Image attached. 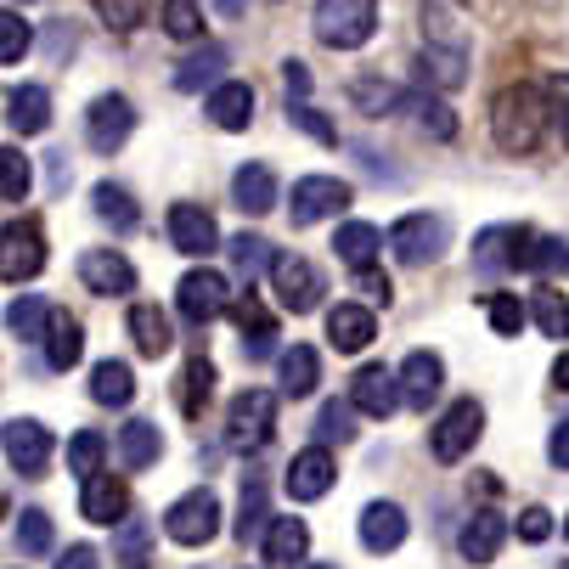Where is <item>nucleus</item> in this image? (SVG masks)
I'll use <instances>...</instances> for the list:
<instances>
[{
  "label": "nucleus",
  "mask_w": 569,
  "mask_h": 569,
  "mask_svg": "<svg viewBox=\"0 0 569 569\" xmlns=\"http://www.w3.org/2000/svg\"><path fill=\"white\" fill-rule=\"evenodd\" d=\"M231 198H237V209L242 214H271L277 209V170L271 164H242L237 176H231Z\"/></svg>",
  "instance_id": "obj_23"
},
{
  "label": "nucleus",
  "mask_w": 569,
  "mask_h": 569,
  "mask_svg": "<svg viewBox=\"0 0 569 569\" xmlns=\"http://www.w3.org/2000/svg\"><path fill=\"white\" fill-rule=\"evenodd\" d=\"M333 479H339L333 451H328V446H310V451H299V457L288 462V497H293V502H321V497L333 491Z\"/></svg>",
  "instance_id": "obj_15"
},
{
  "label": "nucleus",
  "mask_w": 569,
  "mask_h": 569,
  "mask_svg": "<svg viewBox=\"0 0 569 569\" xmlns=\"http://www.w3.org/2000/svg\"><path fill=\"white\" fill-rule=\"evenodd\" d=\"M130 339H136V350L141 356H170V345H176V333H170V316L158 310V305H130Z\"/></svg>",
  "instance_id": "obj_30"
},
{
  "label": "nucleus",
  "mask_w": 569,
  "mask_h": 569,
  "mask_svg": "<svg viewBox=\"0 0 569 569\" xmlns=\"http://www.w3.org/2000/svg\"><path fill=\"white\" fill-rule=\"evenodd\" d=\"M164 530H170V541H181V547L214 541V530H220V497L209 491V485H203V491H187L181 502H170Z\"/></svg>",
  "instance_id": "obj_8"
},
{
  "label": "nucleus",
  "mask_w": 569,
  "mask_h": 569,
  "mask_svg": "<svg viewBox=\"0 0 569 569\" xmlns=\"http://www.w3.org/2000/svg\"><path fill=\"white\" fill-rule=\"evenodd\" d=\"M310 29L328 51H361L378 29V0H316Z\"/></svg>",
  "instance_id": "obj_3"
},
{
  "label": "nucleus",
  "mask_w": 569,
  "mask_h": 569,
  "mask_svg": "<svg viewBox=\"0 0 569 569\" xmlns=\"http://www.w3.org/2000/svg\"><path fill=\"white\" fill-rule=\"evenodd\" d=\"M226 62H231V51L226 46H214V40H203L181 68H176V91H214V86H226V79H214V73H226Z\"/></svg>",
  "instance_id": "obj_29"
},
{
  "label": "nucleus",
  "mask_w": 569,
  "mask_h": 569,
  "mask_svg": "<svg viewBox=\"0 0 569 569\" xmlns=\"http://www.w3.org/2000/svg\"><path fill=\"white\" fill-rule=\"evenodd\" d=\"M378 339V316L367 310V305H333V316H328V345L339 350V356H361L367 345Z\"/></svg>",
  "instance_id": "obj_19"
},
{
  "label": "nucleus",
  "mask_w": 569,
  "mask_h": 569,
  "mask_svg": "<svg viewBox=\"0 0 569 569\" xmlns=\"http://www.w3.org/2000/svg\"><path fill=\"white\" fill-rule=\"evenodd\" d=\"M406 108H418V119L429 124V136H440V141H451V136H457V113H451L446 102H435V97H412Z\"/></svg>",
  "instance_id": "obj_51"
},
{
  "label": "nucleus",
  "mask_w": 569,
  "mask_h": 569,
  "mask_svg": "<svg viewBox=\"0 0 569 569\" xmlns=\"http://www.w3.org/2000/svg\"><path fill=\"white\" fill-rule=\"evenodd\" d=\"M113 446H119V462L130 473H141V468H152L158 457H164V435H158V423H147V418H130Z\"/></svg>",
  "instance_id": "obj_28"
},
{
  "label": "nucleus",
  "mask_w": 569,
  "mask_h": 569,
  "mask_svg": "<svg viewBox=\"0 0 569 569\" xmlns=\"http://www.w3.org/2000/svg\"><path fill=\"white\" fill-rule=\"evenodd\" d=\"M563 536H569V513H563Z\"/></svg>",
  "instance_id": "obj_64"
},
{
  "label": "nucleus",
  "mask_w": 569,
  "mask_h": 569,
  "mask_svg": "<svg viewBox=\"0 0 569 569\" xmlns=\"http://www.w3.org/2000/svg\"><path fill=\"white\" fill-rule=\"evenodd\" d=\"M406 530L412 525H406V513L395 502H367L361 508V547L367 552H395L406 541Z\"/></svg>",
  "instance_id": "obj_27"
},
{
  "label": "nucleus",
  "mask_w": 569,
  "mask_h": 569,
  "mask_svg": "<svg viewBox=\"0 0 569 569\" xmlns=\"http://www.w3.org/2000/svg\"><path fill=\"white\" fill-rule=\"evenodd\" d=\"M7 124H12L18 136H40V130L51 124V91H46V86H18V91L7 97Z\"/></svg>",
  "instance_id": "obj_31"
},
{
  "label": "nucleus",
  "mask_w": 569,
  "mask_h": 569,
  "mask_svg": "<svg viewBox=\"0 0 569 569\" xmlns=\"http://www.w3.org/2000/svg\"><path fill=\"white\" fill-rule=\"evenodd\" d=\"M513 530H519V541H530V547H536V541H547V536H552V513H547V508H525V513L513 519Z\"/></svg>",
  "instance_id": "obj_53"
},
{
  "label": "nucleus",
  "mask_w": 569,
  "mask_h": 569,
  "mask_svg": "<svg viewBox=\"0 0 569 569\" xmlns=\"http://www.w3.org/2000/svg\"><path fill=\"white\" fill-rule=\"evenodd\" d=\"M29 187H34V170H29V158L18 152V147H7L0 152V198H7L12 209L29 198Z\"/></svg>",
  "instance_id": "obj_45"
},
{
  "label": "nucleus",
  "mask_w": 569,
  "mask_h": 569,
  "mask_svg": "<svg viewBox=\"0 0 569 569\" xmlns=\"http://www.w3.org/2000/svg\"><path fill=\"white\" fill-rule=\"evenodd\" d=\"M271 260H277V249H271L266 237H237V242H231V266H237L242 288H249L260 271H271Z\"/></svg>",
  "instance_id": "obj_43"
},
{
  "label": "nucleus",
  "mask_w": 569,
  "mask_h": 569,
  "mask_svg": "<svg viewBox=\"0 0 569 569\" xmlns=\"http://www.w3.org/2000/svg\"><path fill=\"white\" fill-rule=\"evenodd\" d=\"M158 18H164L170 40H198L203 34V7H198V0H164V12H158Z\"/></svg>",
  "instance_id": "obj_46"
},
{
  "label": "nucleus",
  "mask_w": 569,
  "mask_h": 569,
  "mask_svg": "<svg viewBox=\"0 0 569 569\" xmlns=\"http://www.w3.org/2000/svg\"><path fill=\"white\" fill-rule=\"evenodd\" d=\"M97 12H102L108 29L130 34V29H141V18H147V0H97Z\"/></svg>",
  "instance_id": "obj_50"
},
{
  "label": "nucleus",
  "mask_w": 569,
  "mask_h": 569,
  "mask_svg": "<svg viewBox=\"0 0 569 569\" xmlns=\"http://www.w3.org/2000/svg\"><path fill=\"white\" fill-rule=\"evenodd\" d=\"M356 282H361V293H367V299H378V305H389V293H395V288H389V277H383L378 266H372V271H361Z\"/></svg>",
  "instance_id": "obj_56"
},
{
  "label": "nucleus",
  "mask_w": 569,
  "mask_h": 569,
  "mask_svg": "<svg viewBox=\"0 0 569 569\" xmlns=\"http://www.w3.org/2000/svg\"><path fill=\"white\" fill-rule=\"evenodd\" d=\"M350 429H356V406L350 400H328V406H321V418H316L321 440H350Z\"/></svg>",
  "instance_id": "obj_49"
},
{
  "label": "nucleus",
  "mask_w": 569,
  "mask_h": 569,
  "mask_svg": "<svg viewBox=\"0 0 569 569\" xmlns=\"http://www.w3.org/2000/svg\"><path fill=\"white\" fill-rule=\"evenodd\" d=\"M79 513H86L91 525H119L130 513V485L113 479V473H97L79 485Z\"/></svg>",
  "instance_id": "obj_18"
},
{
  "label": "nucleus",
  "mask_w": 569,
  "mask_h": 569,
  "mask_svg": "<svg viewBox=\"0 0 569 569\" xmlns=\"http://www.w3.org/2000/svg\"><path fill=\"white\" fill-rule=\"evenodd\" d=\"M237 333H242V345H249V356H254V361H266V356H271V345H277V321H271V316H260L249 299H242V305H237Z\"/></svg>",
  "instance_id": "obj_41"
},
{
  "label": "nucleus",
  "mask_w": 569,
  "mask_h": 569,
  "mask_svg": "<svg viewBox=\"0 0 569 569\" xmlns=\"http://www.w3.org/2000/svg\"><path fill=\"white\" fill-rule=\"evenodd\" d=\"M389 249H395L406 266H435V260L451 249V226H446L440 214H406V220H395V231H389Z\"/></svg>",
  "instance_id": "obj_7"
},
{
  "label": "nucleus",
  "mask_w": 569,
  "mask_h": 569,
  "mask_svg": "<svg viewBox=\"0 0 569 569\" xmlns=\"http://www.w3.org/2000/svg\"><path fill=\"white\" fill-rule=\"evenodd\" d=\"M552 119L563 124V141H569V73L552 79Z\"/></svg>",
  "instance_id": "obj_55"
},
{
  "label": "nucleus",
  "mask_w": 569,
  "mask_h": 569,
  "mask_svg": "<svg viewBox=\"0 0 569 569\" xmlns=\"http://www.w3.org/2000/svg\"><path fill=\"white\" fill-rule=\"evenodd\" d=\"M485 316H491V333L519 339L525 316H530V299H513V293H485Z\"/></svg>",
  "instance_id": "obj_44"
},
{
  "label": "nucleus",
  "mask_w": 569,
  "mask_h": 569,
  "mask_svg": "<svg viewBox=\"0 0 569 569\" xmlns=\"http://www.w3.org/2000/svg\"><path fill=\"white\" fill-rule=\"evenodd\" d=\"M79 282L102 299H124V293H136V266L113 249H91V254H79Z\"/></svg>",
  "instance_id": "obj_16"
},
{
  "label": "nucleus",
  "mask_w": 569,
  "mask_h": 569,
  "mask_svg": "<svg viewBox=\"0 0 569 569\" xmlns=\"http://www.w3.org/2000/svg\"><path fill=\"white\" fill-rule=\"evenodd\" d=\"M350 97H356V108L361 113H389V108H406V102H412V97H406V91H395V86H372V79H361V86H350Z\"/></svg>",
  "instance_id": "obj_48"
},
{
  "label": "nucleus",
  "mask_w": 569,
  "mask_h": 569,
  "mask_svg": "<svg viewBox=\"0 0 569 569\" xmlns=\"http://www.w3.org/2000/svg\"><path fill=\"white\" fill-rule=\"evenodd\" d=\"M29 51H34V29H29V18L18 7H7V12H0V62L18 68Z\"/></svg>",
  "instance_id": "obj_42"
},
{
  "label": "nucleus",
  "mask_w": 569,
  "mask_h": 569,
  "mask_svg": "<svg viewBox=\"0 0 569 569\" xmlns=\"http://www.w3.org/2000/svg\"><path fill=\"white\" fill-rule=\"evenodd\" d=\"M446 389V361L435 350H412L400 361V400L412 406V412H429Z\"/></svg>",
  "instance_id": "obj_13"
},
{
  "label": "nucleus",
  "mask_w": 569,
  "mask_h": 569,
  "mask_svg": "<svg viewBox=\"0 0 569 569\" xmlns=\"http://www.w3.org/2000/svg\"><path fill=\"white\" fill-rule=\"evenodd\" d=\"M113 558H119V569H152V525H147V519L119 525V536H113Z\"/></svg>",
  "instance_id": "obj_36"
},
{
  "label": "nucleus",
  "mask_w": 569,
  "mask_h": 569,
  "mask_svg": "<svg viewBox=\"0 0 569 569\" xmlns=\"http://www.w3.org/2000/svg\"><path fill=\"white\" fill-rule=\"evenodd\" d=\"M91 400L97 406H130L136 400V372L124 361H97L91 367Z\"/></svg>",
  "instance_id": "obj_33"
},
{
  "label": "nucleus",
  "mask_w": 569,
  "mask_h": 569,
  "mask_svg": "<svg viewBox=\"0 0 569 569\" xmlns=\"http://www.w3.org/2000/svg\"><path fill=\"white\" fill-rule=\"evenodd\" d=\"M7 7H29V0H7Z\"/></svg>",
  "instance_id": "obj_62"
},
{
  "label": "nucleus",
  "mask_w": 569,
  "mask_h": 569,
  "mask_svg": "<svg viewBox=\"0 0 569 569\" xmlns=\"http://www.w3.org/2000/svg\"><path fill=\"white\" fill-rule=\"evenodd\" d=\"M102 462H108V435L79 429V435L68 440V468H73V479H79V485L97 479V473H102Z\"/></svg>",
  "instance_id": "obj_38"
},
{
  "label": "nucleus",
  "mask_w": 569,
  "mask_h": 569,
  "mask_svg": "<svg viewBox=\"0 0 569 569\" xmlns=\"http://www.w3.org/2000/svg\"><path fill=\"white\" fill-rule=\"evenodd\" d=\"M310 569H339V563H310Z\"/></svg>",
  "instance_id": "obj_61"
},
{
  "label": "nucleus",
  "mask_w": 569,
  "mask_h": 569,
  "mask_svg": "<svg viewBox=\"0 0 569 569\" xmlns=\"http://www.w3.org/2000/svg\"><path fill=\"white\" fill-rule=\"evenodd\" d=\"M79 356H86V333H79V321L68 310L51 316V333H46V367L51 372H73Z\"/></svg>",
  "instance_id": "obj_32"
},
{
  "label": "nucleus",
  "mask_w": 569,
  "mask_h": 569,
  "mask_svg": "<svg viewBox=\"0 0 569 569\" xmlns=\"http://www.w3.org/2000/svg\"><path fill=\"white\" fill-rule=\"evenodd\" d=\"M288 119H293V124H299L305 136H316V141H328V147L339 141V130H333L328 119H321L316 108H305V102H288Z\"/></svg>",
  "instance_id": "obj_52"
},
{
  "label": "nucleus",
  "mask_w": 569,
  "mask_h": 569,
  "mask_svg": "<svg viewBox=\"0 0 569 569\" xmlns=\"http://www.w3.org/2000/svg\"><path fill=\"white\" fill-rule=\"evenodd\" d=\"M530 316H536V328L547 339H569V299L558 288H536L530 293Z\"/></svg>",
  "instance_id": "obj_40"
},
{
  "label": "nucleus",
  "mask_w": 569,
  "mask_h": 569,
  "mask_svg": "<svg viewBox=\"0 0 569 569\" xmlns=\"http://www.w3.org/2000/svg\"><path fill=\"white\" fill-rule=\"evenodd\" d=\"M214 7H220L226 18H242V12H249V0H214Z\"/></svg>",
  "instance_id": "obj_60"
},
{
  "label": "nucleus",
  "mask_w": 569,
  "mask_h": 569,
  "mask_svg": "<svg viewBox=\"0 0 569 569\" xmlns=\"http://www.w3.org/2000/svg\"><path fill=\"white\" fill-rule=\"evenodd\" d=\"M479 435H485V406L462 395V400H451L446 412L435 418L429 451H435V462H462V457L479 446Z\"/></svg>",
  "instance_id": "obj_4"
},
{
  "label": "nucleus",
  "mask_w": 569,
  "mask_h": 569,
  "mask_svg": "<svg viewBox=\"0 0 569 569\" xmlns=\"http://www.w3.org/2000/svg\"><path fill=\"white\" fill-rule=\"evenodd\" d=\"M260 552H266L271 569H293V563H305V552H310V525L277 513V519L266 525V536H260Z\"/></svg>",
  "instance_id": "obj_21"
},
{
  "label": "nucleus",
  "mask_w": 569,
  "mask_h": 569,
  "mask_svg": "<svg viewBox=\"0 0 569 569\" xmlns=\"http://www.w3.org/2000/svg\"><path fill=\"white\" fill-rule=\"evenodd\" d=\"M170 242H176L181 254L203 260V254H214L220 226H214V214H209L203 203H176V209H170Z\"/></svg>",
  "instance_id": "obj_17"
},
{
  "label": "nucleus",
  "mask_w": 569,
  "mask_h": 569,
  "mask_svg": "<svg viewBox=\"0 0 569 569\" xmlns=\"http://www.w3.org/2000/svg\"><path fill=\"white\" fill-rule=\"evenodd\" d=\"M12 536H18V552H23V558H40V552H51V519H46L40 508L18 513Z\"/></svg>",
  "instance_id": "obj_47"
},
{
  "label": "nucleus",
  "mask_w": 569,
  "mask_h": 569,
  "mask_svg": "<svg viewBox=\"0 0 569 569\" xmlns=\"http://www.w3.org/2000/svg\"><path fill=\"white\" fill-rule=\"evenodd\" d=\"M226 435H231L237 451H266L271 435H277V389H242L231 400Z\"/></svg>",
  "instance_id": "obj_5"
},
{
  "label": "nucleus",
  "mask_w": 569,
  "mask_h": 569,
  "mask_svg": "<svg viewBox=\"0 0 569 569\" xmlns=\"http://www.w3.org/2000/svg\"><path fill=\"white\" fill-rule=\"evenodd\" d=\"M378 249H383V231H378V226H367V220H345V226L333 231V254H339L356 277L378 266Z\"/></svg>",
  "instance_id": "obj_25"
},
{
  "label": "nucleus",
  "mask_w": 569,
  "mask_h": 569,
  "mask_svg": "<svg viewBox=\"0 0 569 569\" xmlns=\"http://www.w3.org/2000/svg\"><path fill=\"white\" fill-rule=\"evenodd\" d=\"M91 203H97V214H102L113 231H136V226H141L136 198H130L124 187H113V181H97V187H91Z\"/></svg>",
  "instance_id": "obj_35"
},
{
  "label": "nucleus",
  "mask_w": 569,
  "mask_h": 569,
  "mask_svg": "<svg viewBox=\"0 0 569 569\" xmlns=\"http://www.w3.org/2000/svg\"><path fill=\"white\" fill-rule=\"evenodd\" d=\"M51 451H57V440H51L46 423H34V418H12V423H7V462H12L23 479L46 473Z\"/></svg>",
  "instance_id": "obj_14"
},
{
  "label": "nucleus",
  "mask_w": 569,
  "mask_h": 569,
  "mask_svg": "<svg viewBox=\"0 0 569 569\" xmlns=\"http://www.w3.org/2000/svg\"><path fill=\"white\" fill-rule=\"evenodd\" d=\"M508 530H513V525H508L497 508H479V513L462 525V536H457V552H462L468 563H491V558L502 552Z\"/></svg>",
  "instance_id": "obj_20"
},
{
  "label": "nucleus",
  "mask_w": 569,
  "mask_h": 569,
  "mask_svg": "<svg viewBox=\"0 0 569 569\" xmlns=\"http://www.w3.org/2000/svg\"><path fill=\"white\" fill-rule=\"evenodd\" d=\"M282 91H288V102H305V97H310V68H305L299 57L282 62Z\"/></svg>",
  "instance_id": "obj_54"
},
{
  "label": "nucleus",
  "mask_w": 569,
  "mask_h": 569,
  "mask_svg": "<svg viewBox=\"0 0 569 569\" xmlns=\"http://www.w3.org/2000/svg\"><path fill=\"white\" fill-rule=\"evenodd\" d=\"M271 519L277 513H266V479H249V485H242V502H237V541L266 536Z\"/></svg>",
  "instance_id": "obj_39"
},
{
  "label": "nucleus",
  "mask_w": 569,
  "mask_h": 569,
  "mask_svg": "<svg viewBox=\"0 0 569 569\" xmlns=\"http://www.w3.org/2000/svg\"><path fill=\"white\" fill-rule=\"evenodd\" d=\"M547 457H552V468H569V423H558V429H552Z\"/></svg>",
  "instance_id": "obj_57"
},
{
  "label": "nucleus",
  "mask_w": 569,
  "mask_h": 569,
  "mask_svg": "<svg viewBox=\"0 0 569 569\" xmlns=\"http://www.w3.org/2000/svg\"><path fill=\"white\" fill-rule=\"evenodd\" d=\"M547 119H552V108L541 102V91H536V86H513V91H502L497 108H491V136H497L502 152L525 158V152L541 147Z\"/></svg>",
  "instance_id": "obj_2"
},
{
  "label": "nucleus",
  "mask_w": 569,
  "mask_h": 569,
  "mask_svg": "<svg viewBox=\"0 0 569 569\" xmlns=\"http://www.w3.org/2000/svg\"><path fill=\"white\" fill-rule=\"evenodd\" d=\"M203 113H209L220 130H249V124H254V86H242V79H226V86L209 91Z\"/></svg>",
  "instance_id": "obj_22"
},
{
  "label": "nucleus",
  "mask_w": 569,
  "mask_h": 569,
  "mask_svg": "<svg viewBox=\"0 0 569 569\" xmlns=\"http://www.w3.org/2000/svg\"><path fill=\"white\" fill-rule=\"evenodd\" d=\"M558 569H569V558H558Z\"/></svg>",
  "instance_id": "obj_63"
},
{
  "label": "nucleus",
  "mask_w": 569,
  "mask_h": 569,
  "mask_svg": "<svg viewBox=\"0 0 569 569\" xmlns=\"http://www.w3.org/2000/svg\"><path fill=\"white\" fill-rule=\"evenodd\" d=\"M552 389H569V356L552 361Z\"/></svg>",
  "instance_id": "obj_59"
},
{
  "label": "nucleus",
  "mask_w": 569,
  "mask_h": 569,
  "mask_svg": "<svg viewBox=\"0 0 569 569\" xmlns=\"http://www.w3.org/2000/svg\"><path fill=\"white\" fill-rule=\"evenodd\" d=\"M176 310H181L187 328H209L214 316L231 310V282H226L214 266H192V271L181 277V288H176Z\"/></svg>",
  "instance_id": "obj_6"
},
{
  "label": "nucleus",
  "mask_w": 569,
  "mask_h": 569,
  "mask_svg": "<svg viewBox=\"0 0 569 569\" xmlns=\"http://www.w3.org/2000/svg\"><path fill=\"white\" fill-rule=\"evenodd\" d=\"M271 288H277L282 310H293V316L316 310V299L328 293V282H321V271H316V266H310L305 254H277V260H271Z\"/></svg>",
  "instance_id": "obj_9"
},
{
  "label": "nucleus",
  "mask_w": 569,
  "mask_h": 569,
  "mask_svg": "<svg viewBox=\"0 0 569 569\" xmlns=\"http://www.w3.org/2000/svg\"><path fill=\"white\" fill-rule=\"evenodd\" d=\"M130 130H136V108H130V97L108 91V97L91 102V113H86V141H91L97 152H119V147L130 141Z\"/></svg>",
  "instance_id": "obj_12"
},
{
  "label": "nucleus",
  "mask_w": 569,
  "mask_h": 569,
  "mask_svg": "<svg viewBox=\"0 0 569 569\" xmlns=\"http://www.w3.org/2000/svg\"><path fill=\"white\" fill-rule=\"evenodd\" d=\"M350 406L361 418H395V406H406L400 400V372H389L383 361H367V367H356V378H350Z\"/></svg>",
  "instance_id": "obj_11"
},
{
  "label": "nucleus",
  "mask_w": 569,
  "mask_h": 569,
  "mask_svg": "<svg viewBox=\"0 0 569 569\" xmlns=\"http://www.w3.org/2000/svg\"><path fill=\"white\" fill-rule=\"evenodd\" d=\"M51 305L46 299H12V310H7V328H12V339L18 345H46V333H51Z\"/></svg>",
  "instance_id": "obj_34"
},
{
  "label": "nucleus",
  "mask_w": 569,
  "mask_h": 569,
  "mask_svg": "<svg viewBox=\"0 0 569 569\" xmlns=\"http://www.w3.org/2000/svg\"><path fill=\"white\" fill-rule=\"evenodd\" d=\"M277 383H282L288 400L316 395V383H321V356H316V345H288V350L277 356Z\"/></svg>",
  "instance_id": "obj_24"
},
{
  "label": "nucleus",
  "mask_w": 569,
  "mask_h": 569,
  "mask_svg": "<svg viewBox=\"0 0 569 569\" xmlns=\"http://www.w3.org/2000/svg\"><path fill=\"white\" fill-rule=\"evenodd\" d=\"M40 266H46V242H40V231L34 226H7V282L18 288V282H29V277H40Z\"/></svg>",
  "instance_id": "obj_26"
},
{
  "label": "nucleus",
  "mask_w": 569,
  "mask_h": 569,
  "mask_svg": "<svg viewBox=\"0 0 569 569\" xmlns=\"http://www.w3.org/2000/svg\"><path fill=\"white\" fill-rule=\"evenodd\" d=\"M339 209H350V187H345L339 176H305V181H293V192H288L293 226H316V220H328V214H339Z\"/></svg>",
  "instance_id": "obj_10"
},
{
  "label": "nucleus",
  "mask_w": 569,
  "mask_h": 569,
  "mask_svg": "<svg viewBox=\"0 0 569 569\" xmlns=\"http://www.w3.org/2000/svg\"><path fill=\"white\" fill-rule=\"evenodd\" d=\"M57 569H97V547H68Z\"/></svg>",
  "instance_id": "obj_58"
},
{
  "label": "nucleus",
  "mask_w": 569,
  "mask_h": 569,
  "mask_svg": "<svg viewBox=\"0 0 569 569\" xmlns=\"http://www.w3.org/2000/svg\"><path fill=\"white\" fill-rule=\"evenodd\" d=\"M418 73L435 91H457L468 79V0H423Z\"/></svg>",
  "instance_id": "obj_1"
},
{
  "label": "nucleus",
  "mask_w": 569,
  "mask_h": 569,
  "mask_svg": "<svg viewBox=\"0 0 569 569\" xmlns=\"http://www.w3.org/2000/svg\"><path fill=\"white\" fill-rule=\"evenodd\" d=\"M209 395H214V361H209V356H192L187 372H181V395H176V400H181V412L198 418L203 406H209Z\"/></svg>",
  "instance_id": "obj_37"
}]
</instances>
